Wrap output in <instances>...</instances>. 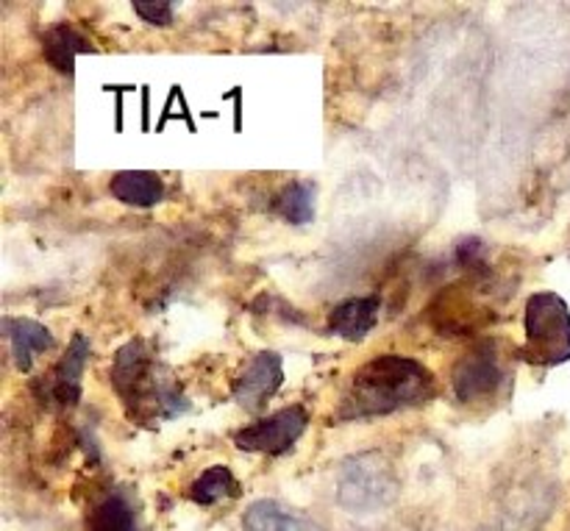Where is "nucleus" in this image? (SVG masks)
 I'll use <instances>...</instances> for the list:
<instances>
[{"instance_id":"nucleus-12","label":"nucleus","mask_w":570,"mask_h":531,"mask_svg":"<svg viewBox=\"0 0 570 531\" xmlns=\"http://www.w3.org/2000/svg\"><path fill=\"white\" fill-rule=\"evenodd\" d=\"M42 50L45 59H48L56 70L65 72V76H72V72H76V56L92 53L95 48L83 33H78L76 28L67 26V22H59V26L45 31Z\"/></svg>"},{"instance_id":"nucleus-7","label":"nucleus","mask_w":570,"mask_h":531,"mask_svg":"<svg viewBox=\"0 0 570 531\" xmlns=\"http://www.w3.org/2000/svg\"><path fill=\"white\" fill-rule=\"evenodd\" d=\"M284 384V362L273 351L250 356L248 365L239 371V376L232 384L234 404L243 406L245 412H262L267 401L278 393Z\"/></svg>"},{"instance_id":"nucleus-17","label":"nucleus","mask_w":570,"mask_h":531,"mask_svg":"<svg viewBox=\"0 0 570 531\" xmlns=\"http://www.w3.org/2000/svg\"><path fill=\"white\" fill-rule=\"evenodd\" d=\"M134 11H137L148 26H170L176 6L167 3V0H156V3H142V0H139V3H134Z\"/></svg>"},{"instance_id":"nucleus-16","label":"nucleus","mask_w":570,"mask_h":531,"mask_svg":"<svg viewBox=\"0 0 570 531\" xmlns=\"http://www.w3.org/2000/svg\"><path fill=\"white\" fill-rule=\"evenodd\" d=\"M89 529L92 531H134V515L131 507L120 499L111 495L104 504L95 507L92 518H89Z\"/></svg>"},{"instance_id":"nucleus-13","label":"nucleus","mask_w":570,"mask_h":531,"mask_svg":"<svg viewBox=\"0 0 570 531\" xmlns=\"http://www.w3.org/2000/svg\"><path fill=\"white\" fill-rule=\"evenodd\" d=\"M109 193L115 195L120 204L139 206V209H150V206L161 204L165 198V184L156 173L145 170H126L117 173L109 184Z\"/></svg>"},{"instance_id":"nucleus-5","label":"nucleus","mask_w":570,"mask_h":531,"mask_svg":"<svg viewBox=\"0 0 570 531\" xmlns=\"http://www.w3.org/2000/svg\"><path fill=\"white\" fill-rule=\"evenodd\" d=\"M306 426H309V412H306L304 406L293 404L273 412V415L248 423L245 429L234 432L232 440L239 451H245V454L282 456L304 437Z\"/></svg>"},{"instance_id":"nucleus-14","label":"nucleus","mask_w":570,"mask_h":531,"mask_svg":"<svg viewBox=\"0 0 570 531\" xmlns=\"http://www.w3.org/2000/svg\"><path fill=\"white\" fill-rule=\"evenodd\" d=\"M239 495V482L234 479V473L226 465H215L209 471L200 473L198 479L189 488V499L198 507H215L220 501L237 499Z\"/></svg>"},{"instance_id":"nucleus-8","label":"nucleus","mask_w":570,"mask_h":531,"mask_svg":"<svg viewBox=\"0 0 570 531\" xmlns=\"http://www.w3.org/2000/svg\"><path fill=\"white\" fill-rule=\"evenodd\" d=\"M89 351H92L89 340L83 337V334H76V337L70 340L67 354L61 356L59 365H56L53 373H50L48 395L59 406H76L78 399H81V376H83V367H87Z\"/></svg>"},{"instance_id":"nucleus-9","label":"nucleus","mask_w":570,"mask_h":531,"mask_svg":"<svg viewBox=\"0 0 570 531\" xmlns=\"http://www.w3.org/2000/svg\"><path fill=\"white\" fill-rule=\"evenodd\" d=\"M379 309H382V301L376 295H365V298H351L343 301L340 306H334L332 315H328V328L337 337L348 340V343H360L367 334L373 332L379 321Z\"/></svg>"},{"instance_id":"nucleus-10","label":"nucleus","mask_w":570,"mask_h":531,"mask_svg":"<svg viewBox=\"0 0 570 531\" xmlns=\"http://www.w3.org/2000/svg\"><path fill=\"white\" fill-rule=\"evenodd\" d=\"M3 328L11 343L14 365L20 373L31 371L33 354H42V351L53 348V334L42 323L31 321V317H6Z\"/></svg>"},{"instance_id":"nucleus-4","label":"nucleus","mask_w":570,"mask_h":531,"mask_svg":"<svg viewBox=\"0 0 570 531\" xmlns=\"http://www.w3.org/2000/svg\"><path fill=\"white\" fill-rule=\"evenodd\" d=\"M523 360L538 367L570 362V309L557 293H534L523 315Z\"/></svg>"},{"instance_id":"nucleus-2","label":"nucleus","mask_w":570,"mask_h":531,"mask_svg":"<svg viewBox=\"0 0 570 531\" xmlns=\"http://www.w3.org/2000/svg\"><path fill=\"white\" fill-rule=\"evenodd\" d=\"M111 384L131 417H173L187 410L181 393L161 376V367L142 340H131L117 351Z\"/></svg>"},{"instance_id":"nucleus-15","label":"nucleus","mask_w":570,"mask_h":531,"mask_svg":"<svg viewBox=\"0 0 570 531\" xmlns=\"http://www.w3.org/2000/svg\"><path fill=\"white\" fill-rule=\"evenodd\" d=\"M273 212L293 226L312 223L315 220V184L293 181L289 187H284L273 204Z\"/></svg>"},{"instance_id":"nucleus-6","label":"nucleus","mask_w":570,"mask_h":531,"mask_svg":"<svg viewBox=\"0 0 570 531\" xmlns=\"http://www.w3.org/2000/svg\"><path fill=\"white\" fill-rule=\"evenodd\" d=\"M451 382H454L456 399L462 404L473 406L484 404L490 399H499L510 376H507L504 362L495 354L493 345H482V348L471 351V354H465L456 362Z\"/></svg>"},{"instance_id":"nucleus-1","label":"nucleus","mask_w":570,"mask_h":531,"mask_svg":"<svg viewBox=\"0 0 570 531\" xmlns=\"http://www.w3.org/2000/svg\"><path fill=\"white\" fill-rule=\"evenodd\" d=\"M438 384L429 367L401 354H384L371 360L354 373L340 404L343 421L384 417L393 412L412 410L434 399Z\"/></svg>"},{"instance_id":"nucleus-11","label":"nucleus","mask_w":570,"mask_h":531,"mask_svg":"<svg viewBox=\"0 0 570 531\" xmlns=\"http://www.w3.org/2000/svg\"><path fill=\"white\" fill-rule=\"evenodd\" d=\"M245 531H326L317 521L301 515V512L287 510L278 501H256L248 507L243 518Z\"/></svg>"},{"instance_id":"nucleus-3","label":"nucleus","mask_w":570,"mask_h":531,"mask_svg":"<svg viewBox=\"0 0 570 531\" xmlns=\"http://www.w3.org/2000/svg\"><path fill=\"white\" fill-rule=\"evenodd\" d=\"M401 482L387 456L367 451L348 456L337 473V501L348 512H382L399 499Z\"/></svg>"}]
</instances>
